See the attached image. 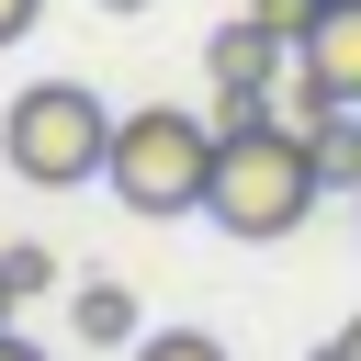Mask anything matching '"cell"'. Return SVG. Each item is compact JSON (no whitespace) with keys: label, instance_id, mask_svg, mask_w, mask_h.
Segmentation results:
<instances>
[{"label":"cell","instance_id":"1","mask_svg":"<svg viewBox=\"0 0 361 361\" xmlns=\"http://www.w3.org/2000/svg\"><path fill=\"white\" fill-rule=\"evenodd\" d=\"M316 147L282 124V113H248V124H214V192H203V214L226 226V237H248V248H271V237H293L305 214H316Z\"/></svg>","mask_w":361,"mask_h":361},{"label":"cell","instance_id":"2","mask_svg":"<svg viewBox=\"0 0 361 361\" xmlns=\"http://www.w3.org/2000/svg\"><path fill=\"white\" fill-rule=\"evenodd\" d=\"M0 158H11V180H34V192H79V180H102V158H113V102H102L90 79H34V90H11V113H0Z\"/></svg>","mask_w":361,"mask_h":361},{"label":"cell","instance_id":"3","mask_svg":"<svg viewBox=\"0 0 361 361\" xmlns=\"http://www.w3.org/2000/svg\"><path fill=\"white\" fill-rule=\"evenodd\" d=\"M102 180H113V203L124 214H203V192H214V124L203 113H169V102H147V113H124L113 124V158H102Z\"/></svg>","mask_w":361,"mask_h":361},{"label":"cell","instance_id":"4","mask_svg":"<svg viewBox=\"0 0 361 361\" xmlns=\"http://www.w3.org/2000/svg\"><path fill=\"white\" fill-rule=\"evenodd\" d=\"M203 79H214V124H248V113H271V90L293 79V45L259 23V11H237V23H214V45H203Z\"/></svg>","mask_w":361,"mask_h":361},{"label":"cell","instance_id":"5","mask_svg":"<svg viewBox=\"0 0 361 361\" xmlns=\"http://www.w3.org/2000/svg\"><path fill=\"white\" fill-rule=\"evenodd\" d=\"M293 79H305L316 102H361V0H327V11L305 23V45H293Z\"/></svg>","mask_w":361,"mask_h":361},{"label":"cell","instance_id":"6","mask_svg":"<svg viewBox=\"0 0 361 361\" xmlns=\"http://www.w3.org/2000/svg\"><path fill=\"white\" fill-rule=\"evenodd\" d=\"M68 327H79V350H124L135 338V293L124 282H79L68 293Z\"/></svg>","mask_w":361,"mask_h":361},{"label":"cell","instance_id":"7","mask_svg":"<svg viewBox=\"0 0 361 361\" xmlns=\"http://www.w3.org/2000/svg\"><path fill=\"white\" fill-rule=\"evenodd\" d=\"M305 147H316V180H327V192H361V102L316 113V135H305Z\"/></svg>","mask_w":361,"mask_h":361},{"label":"cell","instance_id":"8","mask_svg":"<svg viewBox=\"0 0 361 361\" xmlns=\"http://www.w3.org/2000/svg\"><path fill=\"white\" fill-rule=\"evenodd\" d=\"M135 361H226V338H203V327H147Z\"/></svg>","mask_w":361,"mask_h":361},{"label":"cell","instance_id":"9","mask_svg":"<svg viewBox=\"0 0 361 361\" xmlns=\"http://www.w3.org/2000/svg\"><path fill=\"white\" fill-rule=\"evenodd\" d=\"M0 282H11V293H45V282H56V248H0Z\"/></svg>","mask_w":361,"mask_h":361},{"label":"cell","instance_id":"10","mask_svg":"<svg viewBox=\"0 0 361 361\" xmlns=\"http://www.w3.org/2000/svg\"><path fill=\"white\" fill-rule=\"evenodd\" d=\"M248 11H259V23H271V34H282V45H305V23H316V11H327V0H248Z\"/></svg>","mask_w":361,"mask_h":361},{"label":"cell","instance_id":"11","mask_svg":"<svg viewBox=\"0 0 361 361\" xmlns=\"http://www.w3.org/2000/svg\"><path fill=\"white\" fill-rule=\"evenodd\" d=\"M34 11H45V0H0V45H23V34H34Z\"/></svg>","mask_w":361,"mask_h":361},{"label":"cell","instance_id":"12","mask_svg":"<svg viewBox=\"0 0 361 361\" xmlns=\"http://www.w3.org/2000/svg\"><path fill=\"white\" fill-rule=\"evenodd\" d=\"M316 361H361V316H350V327H338V338H327Z\"/></svg>","mask_w":361,"mask_h":361},{"label":"cell","instance_id":"13","mask_svg":"<svg viewBox=\"0 0 361 361\" xmlns=\"http://www.w3.org/2000/svg\"><path fill=\"white\" fill-rule=\"evenodd\" d=\"M0 361H45V350H34V338H11V327H0Z\"/></svg>","mask_w":361,"mask_h":361},{"label":"cell","instance_id":"14","mask_svg":"<svg viewBox=\"0 0 361 361\" xmlns=\"http://www.w3.org/2000/svg\"><path fill=\"white\" fill-rule=\"evenodd\" d=\"M11 305H23V293H11V282H0V327H11Z\"/></svg>","mask_w":361,"mask_h":361},{"label":"cell","instance_id":"15","mask_svg":"<svg viewBox=\"0 0 361 361\" xmlns=\"http://www.w3.org/2000/svg\"><path fill=\"white\" fill-rule=\"evenodd\" d=\"M102 11H147V0H102Z\"/></svg>","mask_w":361,"mask_h":361}]
</instances>
